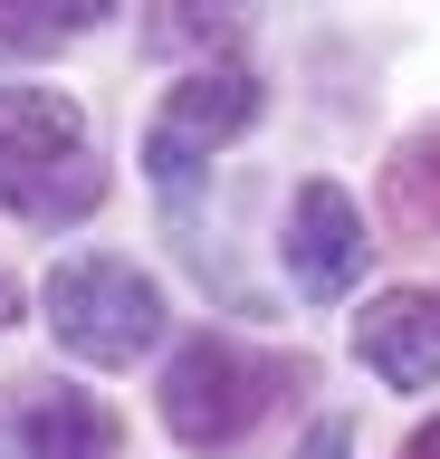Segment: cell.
Instances as JSON below:
<instances>
[{"mask_svg":"<svg viewBox=\"0 0 440 459\" xmlns=\"http://www.w3.org/2000/svg\"><path fill=\"white\" fill-rule=\"evenodd\" d=\"M306 383V364L297 354H259V344L239 335H192L163 364V383H153V402H163V430H173L182 450H239L249 430L268 421V402L297 393Z\"/></svg>","mask_w":440,"mask_h":459,"instance_id":"1","label":"cell"},{"mask_svg":"<svg viewBox=\"0 0 440 459\" xmlns=\"http://www.w3.org/2000/svg\"><path fill=\"white\" fill-rule=\"evenodd\" d=\"M354 354L393 393H440V297L431 287H383L354 316Z\"/></svg>","mask_w":440,"mask_h":459,"instance_id":"6","label":"cell"},{"mask_svg":"<svg viewBox=\"0 0 440 459\" xmlns=\"http://www.w3.org/2000/svg\"><path fill=\"white\" fill-rule=\"evenodd\" d=\"M259 125V77L249 67H192V77L163 96V115H153V134H144V182L163 201L192 192V172L211 163V143H230Z\"/></svg>","mask_w":440,"mask_h":459,"instance_id":"3","label":"cell"},{"mask_svg":"<svg viewBox=\"0 0 440 459\" xmlns=\"http://www.w3.org/2000/svg\"><path fill=\"white\" fill-rule=\"evenodd\" d=\"M288 278L316 307H335L364 278V211H354L345 182H297V201H288Z\"/></svg>","mask_w":440,"mask_h":459,"instance_id":"5","label":"cell"},{"mask_svg":"<svg viewBox=\"0 0 440 459\" xmlns=\"http://www.w3.org/2000/svg\"><path fill=\"white\" fill-rule=\"evenodd\" d=\"M163 325H173V307H163V287H153L134 258L87 249V258H58V268H48V335H58L77 364L116 373V364H134V354H153Z\"/></svg>","mask_w":440,"mask_h":459,"instance_id":"2","label":"cell"},{"mask_svg":"<svg viewBox=\"0 0 440 459\" xmlns=\"http://www.w3.org/2000/svg\"><path fill=\"white\" fill-rule=\"evenodd\" d=\"M10 316H20V287H10V268H0V325H10Z\"/></svg>","mask_w":440,"mask_h":459,"instance_id":"12","label":"cell"},{"mask_svg":"<svg viewBox=\"0 0 440 459\" xmlns=\"http://www.w3.org/2000/svg\"><path fill=\"white\" fill-rule=\"evenodd\" d=\"M393 201H402L411 230H440V125L402 143V163H393Z\"/></svg>","mask_w":440,"mask_h":459,"instance_id":"9","label":"cell"},{"mask_svg":"<svg viewBox=\"0 0 440 459\" xmlns=\"http://www.w3.org/2000/svg\"><path fill=\"white\" fill-rule=\"evenodd\" d=\"M67 163H87V115L48 86H0V201L30 211Z\"/></svg>","mask_w":440,"mask_h":459,"instance_id":"4","label":"cell"},{"mask_svg":"<svg viewBox=\"0 0 440 459\" xmlns=\"http://www.w3.org/2000/svg\"><path fill=\"white\" fill-rule=\"evenodd\" d=\"M402 459H440V421H421V430H411V450Z\"/></svg>","mask_w":440,"mask_h":459,"instance_id":"11","label":"cell"},{"mask_svg":"<svg viewBox=\"0 0 440 459\" xmlns=\"http://www.w3.org/2000/svg\"><path fill=\"white\" fill-rule=\"evenodd\" d=\"M297 459H354V421H335V411H325V421L297 440Z\"/></svg>","mask_w":440,"mask_h":459,"instance_id":"10","label":"cell"},{"mask_svg":"<svg viewBox=\"0 0 440 459\" xmlns=\"http://www.w3.org/2000/svg\"><path fill=\"white\" fill-rule=\"evenodd\" d=\"M20 450L30 459H116V411L77 383H48V393L20 402Z\"/></svg>","mask_w":440,"mask_h":459,"instance_id":"7","label":"cell"},{"mask_svg":"<svg viewBox=\"0 0 440 459\" xmlns=\"http://www.w3.org/2000/svg\"><path fill=\"white\" fill-rule=\"evenodd\" d=\"M106 10L96 0H10L0 10V57H39V48H67L77 29H96Z\"/></svg>","mask_w":440,"mask_h":459,"instance_id":"8","label":"cell"}]
</instances>
